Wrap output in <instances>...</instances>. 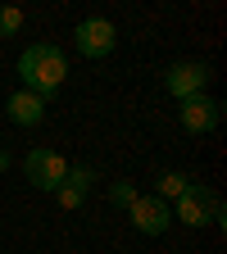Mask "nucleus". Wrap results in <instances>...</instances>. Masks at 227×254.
<instances>
[{
  "instance_id": "nucleus-10",
  "label": "nucleus",
  "mask_w": 227,
  "mask_h": 254,
  "mask_svg": "<svg viewBox=\"0 0 227 254\" xmlns=\"http://www.w3.org/2000/svg\"><path fill=\"white\" fill-rule=\"evenodd\" d=\"M64 182H69V186H77L82 195H86V190H91V182H95V168H91V164H69V177H64Z\"/></svg>"
},
{
  "instance_id": "nucleus-11",
  "label": "nucleus",
  "mask_w": 227,
  "mask_h": 254,
  "mask_svg": "<svg viewBox=\"0 0 227 254\" xmlns=\"http://www.w3.org/2000/svg\"><path fill=\"white\" fill-rule=\"evenodd\" d=\"M109 204L132 209V204H137V186H132V182H114V186H109Z\"/></svg>"
},
{
  "instance_id": "nucleus-4",
  "label": "nucleus",
  "mask_w": 227,
  "mask_h": 254,
  "mask_svg": "<svg viewBox=\"0 0 227 254\" xmlns=\"http://www.w3.org/2000/svg\"><path fill=\"white\" fill-rule=\"evenodd\" d=\"M209 77H214V68L205 59H182V64H173V68L164 73V91L182 105V100H191V95H205Z\"/></svg>"
},
{
  "instance_id": "nucleus-3",
  "label": "nucleus",
  "mask_w": 227,
  "mask_h": 254,
  "mask_svg": "<svg viewBox=\"0 0 227 254\" xmlns=\"http://www.w3.org/2000/svg\"><path fill=\"white\" fill-rule=\"evenodd\" d=\"M23 177L37 186V190H46V195H55V190L64 186V177H69V159H64L59 150H27V159H23Z\"/></svg>"
},
{
  "instance_id": "nucleus-7",
  "label": "nucleus",
  "mask_w": 227,
  "mask_h": 254,
  "mask_svg": "<svg viewBox=\"0 0 227 254\" xmlns=\"http://www.w3.org/2000/svg\"><path fill=\"white\" fill-rule=\"evenodd\" d=\"M127 218H132V227L141 236H164L173 227V204L154 200V195H137V204L127 209Z\"/></svg>"
},
{
  "instance_id": "nucleus-2",
  "label": "nucleus",
  "mask_w": 227,
  "mask_h": 254,
  "mask_svg": "<svg viewBox=\"0 0 227 254\" xmlns=\"http://www.w3.org/2000/svg\"><path fill=\"white\" fill-rule=\"evenodd\" d=\"M173 222H186V227H218V222H223L218 190L205 186V182H191L177 195V204H173Z\"/></svg>"
},
{
  "instance_id": "nucleus-14",
  "label": "nucleus",
  "mask_w": 227,
  "mask_h": 254,
  "mask_svg": "<svg viewBox=\"0 0 227 254\" xmlns=\"http://www.w3.org/2000/svg\"><path fill=\"white\" fill-rule=\"evenodd\" d=\"M9 168V150H0V173H5Z\"/></svg>"
},
{
  "instance_id": "nucleus-6",
  "label": "nucleus",
  "mask_w": 227,
  "mask_h": 254,
  "mask_svg": "<svg viewBox=\"0 0 227 254\" xmlns=\"http://www.w3.org/2000/svg\"><path fill=\"white\" fill-rule=\"evenodd\" d=\"M177 118H182V127L191 136H205V132H214L223 123V100H214V95H191V100L177 105Z\"/></svg>"
},
{
  "instance_id": "nucleus-13",
  "label": "nucleus",
  "mask_w": 227,
  "mask_h": 254,
  "mask_svg": "<svg viewBox=\"0 0 227 254\" xmlns=\"http://www.w3.org/2000/svg\"><path fill=\"white\" fill-rule=\"evenodd\" d=\"M23 27V9H0V37H14Z\"/></svg>"
},
{
  "instance_id": "nucleus-9",
  "label": "nucleus",
  "mask_w": 227,
  "mask_h": 254,
  "mask_svg": "<svg viewBox=\"0 0 227 254\" xmlns=\"http://www.w3.org/2000/svg\"><path fill=\"white\" fill-rule=\"evenodd\" d=\"M186 186H191V177H186V173H159V177H154V200H164V204H168V200H177V195H182Z\"/></svg>"
},
{
  "instance_id": "nucleus-8",
  "label": "nucleus",
  "mask_w": 227,
  "mask_h": 254,
  "mask_svg": "<svg viewBox=\"0 0 227 254\" xmlns=\"http://www.w3.org/2000/svg\"><path fill=\"white\" fill-rule=\"evenodd\" d=\"M5 114L18 127H37L46 118V100H41V95H32V91H14L9 100H5Z\"/></svg>"
},
{
  "instance_id": "nucleus-12",
  "label": "nucleus",
  "mask_w": 227,
  "mask_h": 254,
  "mask_svg": "<svg viewBox=\"0 0 227 254\" xmlns=\"http://www.w3.org/2000/svg\"><path fill=\"white\" fill-rule=\"evenodd\" d=\"M55 200H59L64 209H82V200H86V195H82V190H77V186H69V182H64V186L55 190Z\"/></svg>"
},
{
  "instance_id": "nucleus-5",
  "label": "nucleus",
  "mask_w": 227,
  "mask_h": 254,
  "mask_svg": "<svg viewBox=\"0 0 227 254\" xmlns=\"http://www.w3.org/2000/svg\"><path fill=\"white\" fill-rule=\"evenodd\" d=\"M73 41H77V55L105 59V55H114V46H118V27H114L109 18H82V23L73 27Z\"/></svg>"
},
{
  "instance_id": "nucleus-1",
  "label": "nucleus",
  "mask_w": 227,
  "mask_h": 254,
  "mask_svg": "<svg viewBox=\"0 0 227 254\" xmlns=\"http://www.w3.org/2000/svg\"><path fill=\"white\" fill-rule=\"evenodd\" d=\"M18 77H23V91L50 100V95L69 82V55L59 46H50V41H37V46H27L18 55Z\"/></svg>"
}]
</instances>
